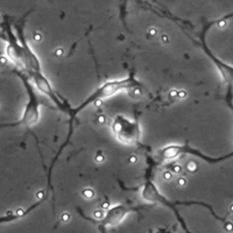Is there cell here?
Masks as SVG:
<instances>
[{
  "mask_svg": "<svg viewBox=\"0 0 233 233\" xmlns=\"http://www.w3.org/2000/svg\"><path fill=\"white\" fill-rule=\"evenodd\" d=\"M112 131L116 140L124 145H135L140 140V126L138 121H132L122 114H118L113 120Z\"/></svg>",
  "mask_w": 233,
  "mask_h": 233,
  "instance_id": "cell-1",
  "label": "cell"
},
{
  "mask_svg": "<svg viewBox=\"0 0 233 233\" xmlns=\"http://www.w3.org/2000/svg\"><path fill=\"white\" fill-rule=\"evenodd\" d=\"M134 209L129 208L125 204H118L114 205L110 209H107V211L105 212V214L103 216V218L100 219V225L99 226H110V227H113L119 225L120 223L124 220V218L127 216L131 211H133Z\"/></svg>",
  "mask_w": 233,
  "mask_h": 233,
  "instance_id": "cell-2",
  "label": "cell"
},
{
  "mask_svg": "<svg viewBox=\"0 0 233 233\" xmlns=\"http://www.w3.org/2000/svg\"><path fill=\"white\" fill-rule=\"evenodd\" d=\"M32 77H33V79H34V83L36 85V87H37L42 93H44V95L48 96V97H50V98L54 100V103L58 106V107H61L63 111H65V112H69V111H70V108H68V107L63 104V100L60 99L57 96L55 95V92L53 91V89H52V86L49 84L48 79H47L42 74H40V71H32Z\"/></svg>",
  "mask_w": 233,
  "mask_h": 233,
  "instance_id": "cell-3",
  "label": "cell"
},
{
  "mask_svg": "<svg viewBox=\"0 0 233 233\" xmlns=\"http://www.w3.org/2000/svg\"><path fill=\"white\" fill-rule=\"evenodd\" d=\"M82 195L84 196L86 199H92L95 197V191L92 189H90V188H86V189L82 191Z\"/></svg>",
  "mask_w": 233,
  "mask_h": 233,
  "instance_id": "cell-4",
  "label": "cell"
},
{
  "mask_svg": "<svg viewBox=\"0 0 233 233\" xmlns=\"http://www.w3.org/2000/svg\"><path fill=\"white\" fill-rule=\"evenodd\" d=\"M196 169H197V166H196L195 162H189L188 163V170L189 171H195Z\"/></svg>",
  "mask_w": 233,
  "mask_h": 233,
  "instance_id": "cell-5",
  "label": "cell"
},
{
  "mask_svg": "<svg viewBox=\"0 0 233 233\" xmlns=\"http://www.w3.org/2000/svg\"><path fill=\"white\" fill-rule=\"evenodd\" d=\"M104 160H105V156H104L102 153H98V154H97V158H96V161H97V162L102 163Z\"/></svg>",
  "mask_w": 233,
  "mask_h": 233,
  "instance_id": "cell-6",
  "label": "cell"
},
{
  "mask_svg": "<svg viewBox=\"0 0 233 233\" xmlns=\"http://www.w3.org/2000/svg\"><path fill=\"white\" fill-rule=\"evenodd\" d=\"M69 218H70V217H69V214H68V213H64L63 216H62V220H63V222H68V220H69Z\"/></svg>",
  "mask_w": 233,
  "mask_h": 233,
  "instance_id": "cell-7",
  "label": "cell"
},
{
  "mask_svg": "<svg viewBox=\"0 0 233 233\" xmlns=\"http://www.w3.org/2000/svg\"><path fill=\"white\" fill-rule=\"evenodd\" d=\"M185 182H187L185 178H180V180H178V184H180V185H185Z\"/></svg>",
  "mask_w": 233,
  "mask_h": 233,
  "instance_id": "cell-8",
  "label": "cell"
},
{
  "mask_svg": "<svg viewBox=\"0 0 233 233\" xmlns=\"http://www.w3.org/2000/svg\"><path fill=\"white\" fill-rule=\"evenodd\" d=\"M226 26V22L225 21H220L219 22V27H225Z\"/></svg>",
  "mask_w": 233,
  "mask_h": 233,
  "instance_id": "cell-9",
  "label": "cell"
},
{
  "mask_svg": "<svg viewBox=\"0 0 233 233\" xmlns=\"http://www.w3.org/2000/svg\"><path fill=\"white\" fill-rule=\"evenodd\" d=\"M230 210H231V212L233 213V204L231 205V206H230Z\"/></svg>",
  "mask_w": 233,
  "mask_h": 233,
  "instance_id": "cell-10",
  "label": "cell"
},
{
  "mask_svg": "<svg viewBox=\"0 0 233 233\" xmlns=\"http://www.w3.org/2000/svg\"><path fill=\"white\" fill-rule=\"evenodd\" d=\"M159 233H163V232H159Z\"/></svg>",
  "mask_w": 233,
  "mask_h": 233,
  "instance_id": "cell-11",
  "label": "cell"
}]
</instances>
